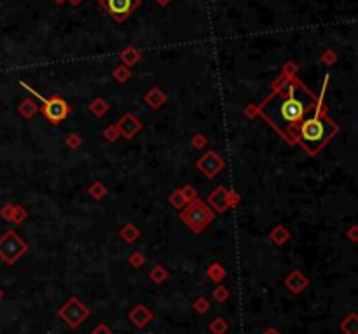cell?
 I'll list each match as a JSON object with an SVG mask.
<instances>
[{"mask_svg": "<svg viewBox=\"0 0 358 334\" xmlns=\"http://www.w3.org/2000/svg\"><path fill=\"white\" fill-rule=\"evenodd\" d=\"M266 114L273 117V121L276 124H280L281 128H287L290 124H294L295 121H299L304 114V104L300 100H297L295 97H288L283 100H276L268 104L266 107Z\"/></svg>", "mask_w": 358, "mask_h": 334, "instance_id": "6da1fadb", "label": "cell"}, {"mask_svg": "<svg viewBox=\"0 0 358 334\" xmlns=\"http://www.w3.org/2000/svg\"><path fill=\"white\" fill-rule=\"evenodd\" d=\"M107 6H109L110 13L116 14V16H124L131 11L133 7V0H107Z\"/></svg>", "mask_w": 358, "mask_h": 334, "instance_id": "277c9868", "label": "cell"}, {"mask_svg": "<svg viewBox=\"0 0 358 334\" xmlns=\"http://www.w3.org/2000/svg\"><path fill=\"white\" fill-rule=\"evenodd\" d=\"M44 112L51 121H60V119H63V117L67 116V105H65L62 100L56 98V100L49 102V104L45 105Z\"/></svg>", "mask_w": 358, "mask_h": 334, "instance_id": "3957f363", "label": "cell"}, {"mask_svg": "<svg viewBox=\"0 0 358 334\" xmlns=\"http://www.w3.org/2000/svg\"><path fill=\"white\" fill-rule=\"evenodd\" d=\"M332 124L322 117H311L300 128V142L310 149H318L330 135H332Z\"/></svg>", "mask_w": 358, "mask_h": 334, "instance_id": "7a4b0ae2", "label": "cell"}]
</instances>
